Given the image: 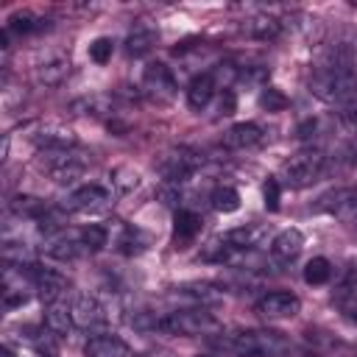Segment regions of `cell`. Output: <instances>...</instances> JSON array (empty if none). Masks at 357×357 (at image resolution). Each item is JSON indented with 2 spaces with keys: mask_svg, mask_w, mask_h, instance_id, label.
I'll return each mask as SVG.
<instances>
[{
  "mask_svg": "<svg viewBox=\"0 0 357 357\" xmlns=\"http://www.w3.org/2000/svg\"><path fill=\"white\" fill-rule=\"evenodd\" d=\"M142 89L156 100H170L176 95V78L162 61H153L142 73Z\"/></svg>",
  "mask_w": 357,
  "mask_h": 357,
  "instance_id": "obj_10",
  "label": "cell"
},
{
  "mask_svg": "<svg viewBox=\"0 0 357 357\" xmlns=\"http://www.w3.org/2000/svg\"><path fill=\"white\" fill-rule=\"evenodd\" d=\"M262 198H265V209H271V212H276L279 209V201H282V184H279V178H265V184H262Z\"/></svg>",
  "mask_w": 357,
  "mask_h": 357,
  "instance_id": "obj_35",
  "label": "cell"
},
{
  "mask_svg": "<svg viewBox=\"0 0 357 357\" xmlns=\"http://www.w3.org/2000/svg\"><path fill=\"white\" fill-rule=\"evenodd\" d=\"M209 201H212V206L218 212H234V209H240V192L234 187H218Z\"/></svg>",
  "mask_w": 357,
  "mask_h": 357,
  "instance_id": "obj_29",
  "label": "cell"
},
{
  "mask_svg": "<svg viewBox=\"0 0 357 357\" xmlns=\"http://www.w3.org/2000/svg\"><path fill=\"white\" fill-rule=\"evenodd\" d=\"M20 271H25V273H28V279H31L33 290L39 293V298H42L45 304H56V301L61 298V293L67 290V284H70V282H67L59 271H53V268L25 265V268H20Z\"/></svg>",
  "mask_w": 357,
  "mask_h": 357,
  "instance_id": "obj_7",
  "label": "cell"
},
{
  "mask_svg": "<svg viewBox=\"0 0 357 357\" xmlns=\"http://www.w3.org/2000/svg\"><path fill=\"white\" fill-rule=\"evenodd\" d=\"M33 142L39 145V151H67V148H75L78 139H75L73 128H67L61 123H45L36 128Z\"/></svg>",
  "mask_w": 357,
  "mask_h": 357,
  "instance_id": "obj_12",
  "label": "cell"
},
{
  "mask_svg": "<svg viewBox=\"0 0 357 357\" xmlns=\"http://www.w3.org/2000/svg\"><path fill=\"white\" fill-rule=\"evenodd\" d=\"M73 326H75V324H73V315H70L67 307H61V304H47V310H45V329H47L50 335H67Z\"/></svg>",
  "mask_w": 357,
  "mask_h": 357,
  "instance_id": "obj_25",
  "label": "cell"
},
{
  "mask_svg": "<svg viewBox=\"0 0 357 357\" xmlns=\"http://www.w3.org/2000/svg\"><path fill=\"white\" fill-rule=\"evenodd\" d=\"M120 245H123V254H137L142 251V231L139 229H126V234L120 237Z\"/></svg>",
  "mask_w": 357,
  "mask_h": 357,
  "instance_id": "obj_37",
  "label": "cell"
},
{
  "mask_svg": "<svg viewBox=\"0 0 357 357\" xmlns=\"http://www.w3.org/2000/svg\"><path fill=\"white\" fill-rule=\"evenodd\" d=\"M215 329V318L204 307H190V310H173L156 318V332L165 335H204Z\"/></svg>",
  "mask_w": 357,
  "mask_h": 357,
  "instance_id": "obj_4",
  "label": "cell"
},
{
  "mask_svg": "<svg viewBox=\"0 0 357 357\" xmlns=\"http://www.w3.org/2000/svg\"><path fill=\"white\" fill-rule=\"evenodd\" d=\"M243 31H245L248 36H254V39H262V42H268V39H276V36H279V31H282V22H279L276 17H268V14H257V17L245 20Z\"/></svg>",
  "mask_w": 357,
  "mask_h": 357,
  "instance_id": "obj_22",
  "label": "cell"
},
{
  "mask_svg": "<svg viewBox=\"0 0 357 357\" xmlns=\"http://www.w3.org/2000/svg\"><path fill=\"white\" fill-rule=\"evenodd\" d=\"M109 204H112V192L100 184H84L73 190L67 198V209L73 212H103Z\"/></svg>",
  "mask_w": 357,
  "mask_h": 357,
  "instance_id": "obj_9",
  "label": "cell"
},
{
  "mask_svg": "<svg viewBox=\"0 0 357 357\" xmlns=\"http://www.w3.org/2000/svg\"><path fill=\"white\" fill-rule=\"evenodd\" d=\"M109 178H112V187H114L120 195L134 192V190L139 187V181H142L139 170H137V167H131V165H120V167H114V170L109 173Z\"/></svg>",
  "mask_w": 357,
  "mask_h": 357,
  "instance_id": "obj_26",
  "label": "cell"
},
{
  "mask_svg": "<svg viewBox=\"0 0 357 357\" xmlns=\"http://www.w3.org/2000/svg\"><path fill=\"white\" fill-rule=\"evenodd\" d=\"M262 142V128L257 123H237L223 134V145L231 151H245Z\"/></svg>",
  "mask_w": 357,
  "mask_h": 357,
  "instance_id": "obj_14",
  "label": "cell"
},
{
  "mask_svg": "<svg viewBox=\"0 0 357 357\" xmlns=\"http://www.w3.org/2000/svg\"><path fill=\"white\" fill-rule=\"evenodd\" d=\"M36 223H39V231H42V234H53V231H59V229L64 226V215H61L59 209H53V206H50V209H47Z\"/></svg>",
  "mask_w": 357,
  "mask_h": 357,
  "instance_id": "obj_36",
  "label": "cell"
},
{
  "mask_svg": "<svg viewBox=\"0 0 357 357\" xmlns=\"http://www.w3.org/2000/svg\"><path fill=\"white\" fill-rule=\"evenodd\" d=\"M42 25L33 20V14H14L6 25L8 33H31V31H39Z\"/></svg>",
  "mask_w": 357,
  "mask_h": 357,
  "instance_id": "obj_34",
  "label": "cell"
},
{
  "mask_svg": "<svg viewBox=\"0 0 357 357\" xmlns=\"http://www.w3.org/2000/svg\"><path fill=\"white\" fill-rule=\"evenodd\" d=\"M315 128H318V123H315V120H304V123L298 126V137H301V139H307V137H312V134H315Z\"/></svg>",
  "mask_w": 357,
  "mask_h": 357,
  "instance_id": "obj_41",
  "label": "cell"
},
{
  "mask_svg": "<svg viewBox=\"0 0 357 357\" xmlns=\"http://www.w3.org/2000/svg\"><path fill=\"white\" fill-rule=\"evenodd\" d=\"M265 237H268L265 226H257V223L231 229V231L226 234V240H229V245H231L234 251H251V248H259V245L265 243Z\"/></svg>",
  "mask_w": 357,
  "mask_h": 357,
  "instance_id": "obj_16",
  "label": "cell"
},
{
  "mask_svg": "<svg viewBox=\"0 0 357 357\" xmlns=\"http://www.w3.org/2000/svg\"><path fill=\"white\" fill-rule=\"evenodd\" d=\"M310 92L349 112L357 106V73L354 70H318L310 81Z\"/></svg>",
  "mask_w": 357,
  "mask_h": 357,
  "instance_id": "obj_2",
  "label": "cell"
},
{
  "mask_svg": "<svg viewBox=\"0 0 357 357\" xmlns=\"http://www.w3.org/2000/svg\"><path fill=\"white\" fill-rule=\"evenodd\" d=\"M335 307H337V312H340L346 321L357 324V293H351V290L337 293V296H335Z\"/></svg>",
  "mask_w": 357,
  "mask_h": 357,
  "instance_id": "obj_32",
  "label": "cell"
},
{
  "mask_svg": "<svg viewBox=\"0 0 357 357\" xmlns=\"http://www.w3.org/2000/svg\"><path fill=\"white\" fill-rule=\"evenodd\" d=\"M86 153L67 148V151H39V167L56 181V184H73L86 170Z\"/></svg>",
  "mask_w": 357,
  "mask_h": 357,
  "instance_id": "obj_3",
  "label": "cell"
},
{
  "mask_svg": "<svg viewBox=\"0 0 357 357\" xmlns=\"http://www.w3.org/2000/svg\"><path fill=\"white\" fill-rule=\"evenodd\" d=\"M259 106H262L265 112H284V109H287V98H284L282 89L265 86V89L259 92Z\"/></svg>",
  "mask_w": 357,
  "mask_h": 357,
  "instance_id": "obj_30",
  "label": "cell"
},
{
  "mask_svg": "<svg viewBox=\"0 0 357 357\" xmlns=\"http://www.w3.org/2000/svg\"><path fill=\"white\" fill-rule=\"evenodd\" d=\"M234 106H237V98H234V92H231V89H223V95H220V103H218V112H220V114H234Z\"/></svg>",
  "mask_w": 357,
  "mask_h": 357,
  "instance_id": "obj_39",
  "label": "cell"
},
{
  "mask_svg": "<svg viewBox=\"0 0 357 357\" xmlns=\"http://www.w3.org/2000/svg\"><path fill=\"white\" fill-rule=\"evenodd\" d=\"M112 53H114V42H112L109 36H98V39L89 45V59H92L95 64H106V61L112 59Z\"/></svg>",
  "mask_w": 357,
  "mask_h": 357,
  "instance_id": "obj_33",
  "label": "cell"
},
{
  "mask_svg": "<svg viewBox=\"0 0 357 357\" xmlns=\"http://www.w3.org/2000/svg\"><path fill=\"white\" fill-rule=\"evenodd\" d=\"M47 209H50V206H47L42 198H36V195H14V198H11V212L20 215V218L39 220Z\"/></svg>",
  "mask_w": 357,
  "mask_h": 357,
  "instance_id": "obj_27",
  "label": "cell"
},
{
  "mask_svg": "<svg viewBox=\"0 0 357 357\" xmlns=\"http://www.w3.org/2000/svg\"><path fill=\"white\" fill-rule=\"evenodd\" d=\"M201 165V159L190 151V148H170L162 153V159L156 162V170L162 173V178L167 184H178L184 181L195 167Z\"/></svg>",
  "mask_w": 357,
  "mask_h": 357,
  "instance_id": "obj_6",
  "label": "cell"
},
{
  "mask_svg": "<svg viewBox=\"0 0 357 357\" xmlns=\"http://www.w3.org/2000/svg\"><path fill=\"white\" fill-rule=\"evenodd\" d=\"M159 198H162V204H176L178 201V184H165L159 190Z\"/></svg>",
  "mask_w": 357,
  "mask_h": 357,
  "instance_id": "obj_40",
  "label": "cell"
},
{
  "mask_svg": "<svg viewBox=\"0 0 357 357\" xmlns=\"http://www.w3.org/2000/svg\"><path fill=\"white\" fill-rule=\"evenodd\" d=\"M78 237H81V243L86 245V251H100V248L106 245V237H109V234H106V229H103V226L92 223V226H86Z\"/></svg>",
  "mask_w": 357,
  "mask_h": 357,
  "instance_id": "obj_31",
  "label": "cell"
},
{
  "mask_svg": "<svg viewBox=\"0 0 357 357\" xmlns=\"http://www.w3.org/2000/svg\"><path fill=\"white\" fill-rule=\"evenodd\" d=\"M223 351L234 357H282L290 351V340L273 329H240L226 332L215 340Z\"/></svg>",
  "mask_w": 357,
  "mask_h": 357,
  "instance_id": "obj_1",
  "label": "cell"
},
{
  "mask_svg": "<svg viewBox=\"0 0 357 357\" xmlns=\"http://www.w3.org/2000/svg\"><path fill=\"white\" fill-rule=\"evenodd\" d=\"M84 251H86V245L81 243V237H61V240H53L45 248V254L50 259H59V262H75Z\"/></svg>",
  "mask_w": 357,
  "mask_h": 357,
  "instance_id": "obj_21",
  "label": "cell"
},
{
  "mask_svg": "<svg viewBox=\"0 0 357 357\" xmlns=\"http://www.w3.org/2000/svg\"><path fill=\"white\" fill-rule=\"evenodd\" d=\"M70 315H73V324H75L78 329H100V326L109 321L106 307H103L95 296H86V293L73 298Z\"/></svg>",
  "mask_w": 357,
  "mask_h": 357,
  "instance_id": "obj_8",
  "label": "cell"
},
{
  "mask_svg": "<svg viewBox=\"0 0 357 357\" xmlns=\"http://www.w3.org/2000/svg\"><path fill=\"white\" fill-rule=\"evenodd\" d=\"M215 89H218L215 75H212V73H201V75L192 78V84H190V89H187V103H190L195 112H201V109L215 98Z\"/></svg>",
  "mask_w": 357,
  "mask_h": 357,
  "instance_id": "obj_18",
  "label": "cell"
},
{
  "mask_svg": "<svg viewBox=\"0 0 357 357\" xmlns=\"http://www.w3.org/2000/svg\"><path fill=\"white\" fill-rule=\"evenodd\" d=\"M298 310H301L298 296L284 293V290L268 293V296H262L257 301V312L262 318H293V315H298Z\"/></svg>",
  "mask_w": 357,
  "mask_h": 357,
  "instance_id": "obj_11",
  "label": "cell"
},
{
  "mask_svg": "<svg viewBox=\"0 0 357 357\" xmlns=\"http://www.w3.org/2000/svg\"><path fill=\"white\" fill-rule=\"evenodd\" d=\"M343 120H346L351 128H357V106H354V109H349V112H343Z\"/></svg>",
  "mask_w": 357,
  "mask_h": 357,
  "instance_id": "obj_42",
  "label": "cell"
},
{
  "mask_svg": "<svg viewBox=\"0 0 357 357\" xmlns=\"http://www.w3.org/2000/svg\"><path fill=\"white\" fill-rule=\"evenodd\" d=\"M70 75V59L67 56H50L33 70V78L39 86H59Z\"/></svg>",
  "mask_w": 357,
  "mask_h": 357,
  "instance_id": "obj_15",
  "label": "cell"
},
{
  "mask_svg": "<svg viewBox=\"0 0 357 357\" xmlns=\"http://www.w3.org/2000/svg\"><path fill=\"white\" fill-rule=\"evenodd\" d=\"M326 173V156L321 151H304L296 153L287 165H284V178L290 181V187H310L312 181H318Z\"/></svg>",
  "mask_w": 357,
  "mask_h": 357,
  "instance_id": "obj_5",
  "label": "cell"
},
{
  "mask_svg": "<svg viewBox=\"0 0 357 357\" xmlns=\"http://www.w3.org/2000/svg\"><path fill=\"white\" fill-rule=\"evenodd\" d=\"M73 112L78 114H92V117H103L112 112V98L103 95V92H92V95H84L73 103Z\"/></svg>",
  "mask_w": 357,
  "mask_h": 357,
  "instance_id": "obj_24",
  "label": "cell"
},
{
  "mask_svg": "<svg viewBox=\"0 0 357 357\" xmlns=\"http://www.w3.org/2000/svg\"><path fill=\"white\" fill-rule=\"evenodd\" d=\"M198 231H201V215L192 212V209H178L176 218H173V237L181 240V243H187Z\"/></svg>",
  "mask_w": 357,
  "mask_h": 357,
  "instance_id": "obj_23",
  "label": "cell"
},
{
  "mask_svg": "<svg viewBox=\"0 0 357 357\" xmlns=\"http://www.w3.org/2000/svg\"><path fill=\"white\" fill-rule=\"evenodd\" d=\"M156 39H159V33H156L153 28H148V25H137V28L126 36V53H128V56H145V53L153 50Z\"/></svg>",
  "mask_w": 357,
  "mask_h": 357,
  "instance_id": "obj_20",
  "label": "cell"
},
{
  "mask_svg": "<svg viewBox=\"0 0 357 357\" xmlns=\"http://www.w3.org/2000/svg\"><path fill=\"white\" fill-rule=\"evenodd\" d=\"M84 354L86 357H137L128 349V343H123L114 335H95V337H89L86 346H84Z\"/></svg>",
  "mask_w": 357,
  "mask_h": 357,
  "instance_id": "obj_13",
  "label": "cell"
},
{
  "mask_svg": "<svg viewBox=\"0 0 357 357\" xmlns=\"http://www.w3.org/2000/svg\"><path fill=\"white\" fill-rule=\"evenodd\" d=\"M301 248H304V234H301L298 229H284V231H279V234L273 237V243H271L273 257H276V259H284V262L296 259V257L301 254Z\"/></svg>",
  "mask_w": 357,
  "mask_h": 357,
  "instance_id": "obj_17",
  "label": "cell"
},
{
  "mask_svg": "<svg viewBox=\"0 0 357 357\" xmlns=\"http://www.w3.org/2000/svg\"><path fill=\"white\" fill-rule=\"evenodd\" d=\"M176 293L190 298V301H195V307H209V304L223 301V290H218L209 282H187V284L176 287Z\"/></svg>",
  "mask_w": 357,
  "mask_h": 357,
  "instance_id": "obj_19",
  "label": "cell"
},
{
  "mask_svg": "<svg viewBox=\"0 0 357 357\" xmlns=\"http://www.w3.org/2000/svg\"><path fill=\"white\" fill-rule=\"evenodd\" d=\"M337 162H340V165H349V167H351V165H357V134L343 145V151H340Z\"/></svg>",
  "mask_w": 357,
  "mask_h": 357,
  "instance_id": "obj_38",
  "label": "cell"
},
{
  "mask_svg": "<svg viewBox=\"0 0 357 357\" xmlns=\"http://www.w3.org/2000/svg\"><path fill=\"white\" fill-rule=\"evenodd\" d=\"M332 276V262L326 257H312L304 265V282L307 284H326Z\"/></svg>",
  "mask_w": 357,
  "mask_h": 357,
  "instance_id": "obj_28",
  "label": "cell"
}]
</instances>
